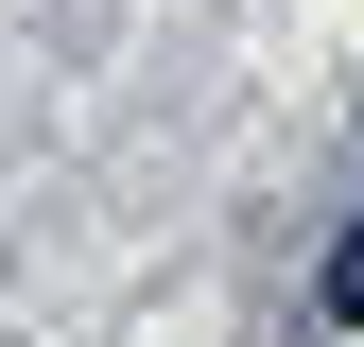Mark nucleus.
Instances as JSON below:
<instances>
[{
	"mask_svg": "<svg viewBox=\"0 0 364 347\" xmlns=\"http://www.w3.org/2000/svg\"><path fill=\"white\" fill-rule=\"evenodd\" d=\"M330 313H364V226H347V243H330Z\"/></svg>",
	"mask_w": 364,
	"mask_h": 347,
	"instance_id": "f257e3e1",
	"label": "nucleus"
}]
</instances>
